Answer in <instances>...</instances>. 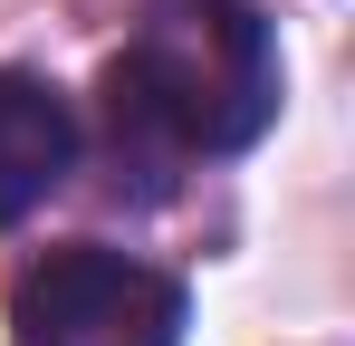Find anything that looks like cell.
Here are the masks:
<instances>
[{"mask_svg":"<svg viewBox=\"0 0 355 346\" xmlns=\"http://www.w3.org/2000/svg\"><path fill=\"white\" fill-rule=\"evenodd\" d=\"M67 164H77V115H67V97L49 77L0 67V231L29 222L67 183Z\"/></svg>","mask_w":355,"mask_h":346,"instance_id":"obj_3","label":"cell"},{"mask_svg":"<svg viewBox=\"0 0 355 346\" xmlns=\"http://www.w3.org/2000/svg\"><path fill=\"white\" fill-rule=\"evenodd\" d=\"M10 346H182V288L125 250H49L10 288Z\"/></svg>","mask_w":355,"mask_h":346,"instance_id":"obj_2","label":"cell"},{"mask_svg":"<svg viewBox=\"0 0 355 346\" xmlns=\"http://www.w3.org/2000/svg\"><path fill=\"white\" fill-rule=\"evenodd\" d=\"M269 115H279V39L250 0H164L106 67L116 154L135 145L144 164L240 154Z\"/></svg>","mask_w":355,"mask_h":346,"instance_id":"obj_1","label":"cell"}]
</instances>
